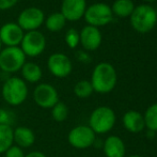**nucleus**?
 I'll list each match as a JSON object with an SVG mask.
<instances>
[{
  "instance_id": "obj_34",
  "label": "nucleus",
  "mask_w": 157,
  "mask_h": 157,
  "mask_svg": "<svg viewBox=\"0 0 157 157\" xmlns=\"http://www.w3.org/2000/svg\"><path fill=\"white\" fill-rule=\"evenodd\" d=\"M145 1H149V2H153V1H155V0H145Z\"/></svg>"
},
{
  "instance_id": "obj_29",
  "label": "nucleus",
  "mask_w": 157,
  "mask_h": 157,
  "mask_svg": "<svg viewBox=\"0 0 157 157\" xmlns=\"http://www.w3.org/2000/svg\"><path fill=\"white\" fill-rule=\"evenodd\" d=\"M25 157H46V155L43 152L32 151V152H29L28 154H25Z\"/></svg>"
},
{
  "instance_id": "obj_6",
  "label": "nucleus",
  "mask_w": 157,
  "mask_h": 157,
  "mask_svg": "<svg viewBox=\"0 0 157 157\" xmlns=\"http://www.w3.org/2000/svg\"><path fill=\"white\" fill-rule=\"evenodd\" d=\"M112 16L113 14H112L111 6L103 2H97V3L91 4L90 6H87V10L83 15L88 25L96 28L109 24L112 21Z\"/></svg>"
},
{
  "instance_id": "obj_3",
  "label": "nucleus",
  "mask_w": 157,
  "mask_h": 157,
  "mask_svg": "<svg viewBox=\"0 0 157 157\" xmlns=\"http://www.w3.org/2000/svg\"><path fill=\"white\" fill-rule=\"evenodd\" d=\"M130 25L139 33L150 32L157 23V12L147 4L135 6L130 15Z\"/></svg>"
},
{
  "instance_id": "obj_21",
  "label": "nucleus",
  "mask_w": 157,
  "mask_h": 157,
  "mask_svg": "<svg viewBox=\"0 0 157 157\" xmlns=\"http://www.w3.org/2000/svg\"><path fill=\"white\" fill-rule=\"evenodd\" d=\"M14 143L12 126L0 125V154L4 153Z\"/></svg>"
},
{
  "instance_id": "obj_27",
  "label": "nucleus",
  "mask_w": 157,
  "mask_h": 157,
  "mask_svg": "<svg viewBox=\"0 0 157 157\" xmlns=\"http://www.w3.org/2000/svg\"><path fill=\"white\" fill-rule=\"evenodd\" d=\"M4 157H25L24 150L17 145H12L4 152Z\"/></svg>"
},
{
  "instance_id": "obj_1",
  "label": "nucleus",
  "mask_w": 157,
  "mask_h": 157,
  "mask_svg": "<svg viewBox=\"0 0 157 157\" xmlns=\"http://www.w3.org/2000/svg\"><path fill=\"white\" fill-rule=\"evenodd\" d=\"M117 72L108 62H101L94 67L91 76L93 91L101 94L111 92L117 85Z\"/></svg>"
},
{
  "instance_id": "obj_7",
  "label": "nucleus",
  "mask_w": 157,
  "mask_h": 157,
  "mask_svg": "<svg viewBox=\"0 0 157 157\" xmlns=\"http://www.w3.org/2000/svg\"><path fill=\"white\" fill-rule=\"evenodd\" d=\"M19 46L26 57H37L45 49L46 37L39 30L25 32Z\"/></svg>"
},
{
  "instance_id": "obj_2",
  "label": "nucleus",
  "mask_w": 157,
  "mask_h": 157,
  "mask_svg": "<svg viewBox=\"0 0 157 157\" xmlns=\"http://www.w3.org/2000/svg\"><path fill=\"white\" fill-rule=\"evenodd\" d=\"M1 94L8 105L13 107L21 105L28 96L27 82L19 77H9L3 82Z\"/></svg>"
},
{
  "instance_id": "obj_28",
  "label": "nucleus",
  "mask_w": 157,
  "mask_h": 157,
  "mask_svg": "<svg viewBox=\"0 0 157 157\" xmlns=\"http://www.w3.org/2000/svg\"><path fill=\"white\" fill-rule=\"evenodd\" d=\"M18 0H0V11H6L16 6Z\"/></svg>"
},
{
  "instance_id": "obj_26",
  "label": "nucleus",
  "mask_w": 157,
  "mask_h": 157,
  "mask_svg": "<svg viewBox=\"0 0 157 157\" xmlns=\"http://www.w3.org/2000/svg\"><path fill=\"white\" fill-rule=\"evenodd\" d=\"M14 121L15 116L12 111L6 109V108H0V125L12 126Z\"/></svg>"
},
{
  "instance_id": "obj_33",
  "label": "nucleus",
  "mask_w": 157,
  "mask_h": 157,
  "mask_svg": "<svg viewBox=\"0 0 157 157\" xmlns=\"http://www.w3.org/2000/svg\"><path fill=\"white\" fill-rule=\"evenodd\" d=\"M1 49H2V43H1V41H0V52H1Z\"/></svg>"
},
{
  "instance_id": "obj_9",
  "label": "nucleus",
  "mask_w": 157,
  "mask_h": 157,
  "mask_svg": "<svg viewBox=\"0 0 157 157\" xmlns=\"http://www.w3.org/2000/svg\"><path fill=\"white\" fill-rule=\"evenodd\" d=\"M68 143L77 150H85L94 144L95 132L89 126L78 125L72 128L67 135Z\"/></svg>"
},
{
  "instance_id": "obj_12",
  "label": "nucleus",
  "mask_w": 157,
  "mask_h": 157,
  "mask_svg": "<svg viewBox=\"0 0 157 157\" xmlns=\"http://www.w3.org/2000/svg\"><path fill=\"white\" fill-rule=\"evenodd\" d=\"M25 31L17 23H6L0 27V41L6 47H17L21 45Z\"/></svg>"
},
{
  "instance_id": "obj_25",
  "label": "nucleus",
  "mask_w": 157,
  "mask_h": 157,
  "mask_svg": "<svg viewBox=\"0 0 157 157\" xmlns=\"http://www.w3.org/2000/svg\"><path fill=\"white\" fill-rule=\"evenodd\" d=\"M64 40H65L66 45L70 48H72V49H74L79 44V32L74 28H71V29H68L66 31Z\"/></svg>"
},
{
  "instance_id": "obj_31",
  "label": "nucleus",
  "mask_w": 157,
  "mask_h": 157,
  "mask_svg": "<svg viewBox=\"0 0 157 157\" xmlns=\"http://www.w3.org/2000/svg\"><path fill=\"white\" fill-rule=\"evenodd\" d=\"M155 132H153V130H147V137L149 139H153L154 137H155Z\"/></svg>"
},
{
  "instance_id": "obj_13",
  "label": "nucleus",
  "mask_w": 157,
  "mask_h": 157,
  "mask_svg": "<svg viewBox=\"0 0 157 157\" xmlns=\"http://www.w3.org/2000/svg\"><path fill=\"white\" fill-rule=\"evenodd\" d=\"M87 10L86 0H62L60 13L66 21H76L83 17Z\"/></svg>"
},
{
  "instance_id": "obj_15",
  "label": "nucleus",
  "mask_w": 157,
  "mask_h": 157,
  "mask_svg": "<svg viewBox=\"0 0 157 157\" xmlns=\"http://www.w3.org/2000/svg\"><path fill=\"white\" fill-rule=\"evenodd\" d=\"M13 141L21 149L30 147L35 142V134L27 126H18L13 129Z\"/></svg>"
},
{
  "instance_id": "obj_23",
  "label": "nucleus",
  "mask_w": 157,
  "mask_h": 157,
  "mask_svg": "<svg viewBox=\"0 0 157 157\" xmlns=\"http://www.w3.org/2000/svg\"><path fill=\"white\" fill-rule=\"evenodd\" d=\"M93 92V88L89 80H80L74 87V93L79 98H88Z\"/></svg>"
},
{
  "instance_id": "obj_11",
  "label": "nucleus",
  "mask_w": 157,
  "mask_h": 157,
  "mask_svg": "<svg viewBox=\"0 0 157 157\" xmlns=\"http://www.w3.org/2000/svg\"><path fill=\"white\" fill-rule=\"evenodd\" d=\"M47 67L50 74L57 78H65L72 73V61L62 52H55L50 55L47 60Z\"/></svg>"
},
{
  "instance_id": "obj_17",
  "label": "nucleus",
  "mask_w": 157,
  "mask_h": 157,
  "mask_svg": "<svg viewBox=\"0 0 157 157\" xmlns=\"http://www.w3.org/2000/svg\"><path fill=\"white\" fill-rule=\"evenodd\" d=\"M123 125L129 132L138 134L145 127L143 116L136 110H128L123 116Z\"/></svg>"
},
{
  "instance_id": "obj_14",
  "label": "nucleus",
  "mask_w": 157,
  "mask_h": 157,
  "mask_svg": "<svg viewBox=\"0 0 157 157\" xmlns=\"http://www.w3.org/2000/svg\"><path fill=\"white\" fill-rule=\"evenodd\" d=\"M79 43L83 49L93 52L96 50L101 44V33L98 28L87 25L79 32Z\"/></svg>"
},
{
  "instance_id": "obj_16",
  "label": "nucleus",
  "mask_w": 157,
  "mask_h": 157,
  "mask_svg": "<svg viewBox=\"0 0 157 157\" xmlns=\"http://www.w3.org/2000/svg\"><path fill=\"white\" fill-rule=\"evenodd\" d=\"M104 154L106 157H124L125 144L118 136H109L103 143Z\"/></svg>"
},
{
  "instance_id": "obj_5",
  "label": "nucleus",
  "mask_w": 157,
  "mask_h": 157,
  "mask_svg": "<svg viewBox=\"0 0 157 157\" xmlns=\"http://www.w3.org/2000/svg\"><path fill=\"white\" fill-rule=\"evenodd\" d=\"M26 63V56L21 49L17 47H6L0 52V70L6 74H13L21 70L23 65Z\"/></svg>"
},
{
  "instance_id": "obj_4",
  "label": "nucleus",
  "mask_w": 157,
  "mask_h": 157,
  "mask_svg": "<svg viewBox=\"0 0 157 157\" xmlns=\"http://www.w3.org/2000/svg\"><path fill=\"white\" fill-rule=\"evenodd\" d=\"M116 123V113L109 107L101 106L92 111L89 119V127L96 134L110 132Z\"/></svg>"
},
{
  "instance_id": "obj_24",
  "label": "nucleus",
  "mask_w": 157,
  "mask_h": 157,
  "mask_svg": "<svg viewBox=\"0 0 157 157\" xmlns=\"http://www.w3.org/2000/svg\"><path fill=\"white\" fill-rule=\"evenodd\" d=\"M68 117V108L65 103L59 101L52 108V118L56 122H64Z\"/></svg>"
},
{
  "instance_id": "obj_20",
  "label": "nucleus",
  "mask_w": 157,
  "mask_h": 157,
  "mask_svg": "<svg viewBox=\"0 0 157 157\" xmlns=\"http://www.w3.org/2000/svg\"><path fill=\"white\" fill-rule=\"evenodd\" d=\"M135 9L132 0H116L111 6L112 14L119 17H129Z\"/></svg>"
},
{
  "instance_id": "obj_30",
  "label": "nucleus",
  "mask_w": 157,
  "mask_h": 157,
  "mask_svg": "<svg viewBox=\"0 0 157 157\" xmlns=\"http://www.w3.org/2000/svg\"><path fill=\"white\" fill-rule=\"evenodd\" d=\"M77 58H78L80 61H82V62H88V61H89V59H88L89 56L83 52H79L78 54H77Z\"/></svg>"
},
{
  "instance_id": "obj_32",
  "label": "nucleus",
  "mask_w": 157,
  "mask_h": 157,
  "mask_svg": "<svg viewBox=\"0 0 157 157\" xmlns=\"http://www.w3.org/2000/svg\"><path fill=\"white\" fill-rule=\"evenodd\" d=\"M128 157H142V156H140V155H130V156H128Z\"/></svg>"
},
{
  "instance_id": "obj_8",
  "label": "nucleus",
  "mask_w": 157,
  "mask_h": 157,
  "mask_svg": "<svg viewBox=\"0 0 157 157\" xmlns=\"http://www.w3.org/2000/svg\"><path fill=\"white\" fill-rule=\"evenodd\" d=\"M45 21L44 12L36 6L26 8L19 13L17 17V25L24 31H34L37 30Z\"/></svg>"
},
{
  "instance_id": "obj_19",
  "label": "nucleus",
  "mask_w": 157,
  "mask_h": 157,
  "mask_svg": "<svg viewBox=\"0 0 157 157\" xmlns=\"http://www.w3.org/2000/svg\"><path fill=\"white\" fill-rule=\"evenodd\" d=\"M45 27L50 32H59L65 27L66 19L60 12H55L48 15L47 18L44 21Z\"/></svg>"
},
{
  "instance_id": "obj_22",
  "label": "nucleus",
  "mask_w": 157,
  "mask_h": 157,
  "mask_svg": "<svg viewBox=\"0 0 157 157\" xmlns=\"http://www.w3.org/2000/svg\"><path fill=\"white\" fill-rule=\"evenodd\" d=\"M144 124L147 130L157 132V103L151 105L143 114Z\"/></svg>"
},
{
  "instance_id": "obj_18",
  "label": "nucleus",
  "mask_w": 157,
  "mask_h": 157,
  "mask_svg": "<svg viewBox=\"0 0 157 157\" xmlns=\"http://www.w3.org/2000/svg\"><path fill=\"white\" fill-rule=\"evenodd\" d=\"M21 76H23V80L29 83L39 82L43 76L41 66L34 62H26L21 67Z\"/></svg>"
},
{
  "instance_id": "obj_10",
  "label": "nucleus",
  "mask_w": 157,
  "mask_h": 157,
  "mask_svg": "<svg viewBox=\"0 0 157 157\" xmlns=\"http://www.w3.org/2000/svg\"><path fill=\"white\" fill-rule=\"evenodd\" d=\"M33 101L43 109H52L59 101L58 91L50 83H40L33 91Z\"/></svg>"
}]
</instances>
